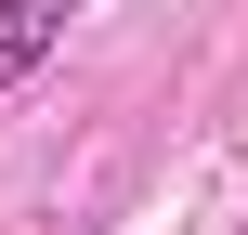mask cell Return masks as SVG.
Masks as SVG:
<instances>
[{
	"instance_id": "1",
	"label": "cell",
	"mask_w": 248,
	"mask_h": 235,
	"mask_svg": "<svg viewBox=\"0 0 248 235\" xmlns=\"http://www.w3.org/2000/svg\"><path fill=\"white\" fill-rule=\"evenodd\" d=\"M65 13H78V0H0V92L39 78V52L65 39Z\"/></svg>"
}]
</instances>
